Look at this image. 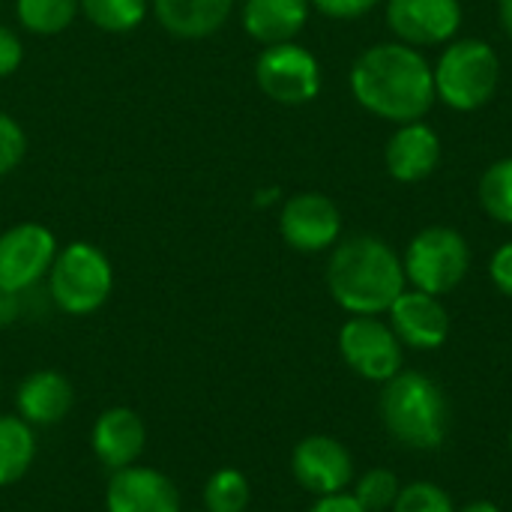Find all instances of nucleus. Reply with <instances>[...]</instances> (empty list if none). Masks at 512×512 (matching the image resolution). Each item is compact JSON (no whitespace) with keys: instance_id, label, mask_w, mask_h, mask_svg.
Instances as JSON below:
<instances>
[{"instance_id":"obj_21","label":"nucleus","mask_w":512,"mask_h":512,"mask_svg":"<svg viewBox=\"0 0 512 512\" xmlns=\"http://www.w3.org/2000/svg\"><path fill=\"white\" fill-rule=\"evenodd\" d=\"M81 9V0H15V15L36 36L63 33Z\"/></svg>"},{"instance_id":"obj_18","label":"nucleus","mask_w":512,"mask_h":512,"mask_svg":"<svg viewBox=\"0 0 512 512\" xmlns=\"http://www.w3.org/2000/svg\"><path fill=\"white\" fill-rule=\"evenodd\" d=\"M309 18V0H246L243 3V27L246 33L267 45L294 42Z\"/></svg>"},{"instance_id":"obj_24","label":"nucleus","mask_w":512,"mask_h":512,"mask_svg":"<svg viewBox=\"0 0 512 512\" xmlns=\"http://www.w3.org/2000/svg\"><path fill=\"white\" fill-rule=\"evenodd\" d=\"M480 204L492 219L512 225V156L495 162L483 174V180H480Z\"/></svg>"},{"instance_id":"obj_2","label":"nucleus","mask_w":512,"mask_h":512,"mask_svg":"<svg viewBox=\"0 0 512 512\" xmlns=\"http://www.w3.org/2000/svg\"><path fill=\"white\" fill-rule=\"evenodd\" d=\"M402 258L372 234L342 240L327 264V288L351 315H381L405 291Z\"/></svg>"},{"instance_id":"obj_8","label":"nucleus","mask_w":512,"mask_h":512,"mask_svg":"<svg viewBox=\"0 0 512 512\" xmlns=\"http://www.w3.org/2000/svg\"><path fill=\"white\" fill-rule=\"evenodd\" d=\"M255 81L273 102L306 105L321 90V66L312 51L297 42L267 45L255 60Z\"/></svg>"},{"instance_id":"obj_1","label":"nucleus","mask_w":512,"mask_h":512,"mask_svg":"<svg viewBox=\"0 0 512 512\" xmlns=\"http://www.w3.org/2000/svg\"><path fill=\"white\" fill-rule=\"evenodd\" d=\"M357 102L381 120H420L435 96V75L426 57L405 42H384L363 51L351 69Z\"/></svg>"},{"instance_id":"obj_7","label":"nucleus","mask_w":512,"mask_h":512,"mask_svg":"<svg viewBox=\"0 0 512 512\" xmlns=\"http://www.w3.org/2000/svg\"><path fill=\"white\" fill-rule=\"evenodd\" d=\"M339 354L360 378L375 384L402 372V342L378 315H351L339 330Z\"/></svg>"},{"instance_id":"obj_10","label":"nucleus","mask_w":512,"mask_h":512,"mask_svg":"<svg viewBox=\"0 0 512 512\" xmlns=\"http://www.w3.org/2000/svg\"><path fill=\"white\" fill-rule=\"evenodd\" d=\"M294 480L315 498L339 495L354 480V459L348 447L330 435H309L291 453Z\"/></svg>"},{"instance_id":"obj_27","label":"nucleus","mask_w":512,"mask_h":512,"mask_svg":"<svg viewBox=\"0 0 512 512\" xmlns=\"http://www.w3.org/2000/svg\"><path fill=\"white\" fill-rule=\"evenodd\" d=\"M24 153H27V135L21 129V123L12 114L0 111V177L15 171L21 165Z\"/></svg>"},{"instance_id":"obj_33","label":"nucleus","mask_w":512,"mask_h":512,"mask_svg":"<svg viewBox=\"0 0 512 512\" xmlns=\"http://www.w3.org/2000/svg\"><path fill=\"white\" fill-rule=\"evenodd\" d=\"M456 512H501V507L492 504V501H474V504H468V507H462V510Z\"/></svg>"},{"instance_id":"obj_23","label":"nucleus","mask_w":512,"mask_h":512,"mask_svg":"<svg viewBox=\"0 0 512 512\" xmlns=\"http://www.w3.org/2000/svg\"><path fill=\"white\" fill-rule=\"evenodd\" d=\"M81 12L99 30L129 33L144 21L147 0H81Z\"/></svg>"},{"instance_id":"obj_31","label":"nucleus","mask_w":512,"mask_h":512,"mask_svg":"<svg viewBox=\"0 0 512 512\" xmlns=\"http://www.w3.org/2000/svg\"><path fill=\"white\" fill-rule=\"evenodd\" d=\"M309 512H366V510L357 504V498H354V495H348V492H339V495L318 498V501H315V507H312Z\"/></svg>"},{"instance_id":"obj_34","label":"nucleus","mask_w":512,"mask_h":512,"mask_svg":"<svg viewBox=\"0 0 512 512\" xmlns=\"http://www.w3.org/2000/svg\"><path fill=\"white\" fill-rule=\"evenodd\" d=\"M510 450H512V429H510Z\"/></svg>"},{"instance_id":"obj_20","label":"nucleus","mask_w":512,"mask_h":512,"mask_svg":"<svg viewBox=\"0 0 512 512\" xmlns=\"http://www.w3.org/2000/svg\"><path fill=\"white\" fill-rule=\"evenodd\" d=\"M36 459L33 426L18 414H0V489L18 483Z\"/></svg>"},{"instance_id":"obj_35","label":"nucleus","mask_w":512,"mask_h":512,"mask_svg":"<svg viewBox=\"0 0 512 512\" xmlns=\"http://www.w3.org/2000/svg\"><path fill=\"white\" fill-rule=\"evenodd\" d=\"M195 512H207V510H195Z\"/></svg>"},{"instance_id":"obj_11","label":"nucleus","mask_w":512,"mask_h":512,"mask_svg":"<svg viewBox=\"0 0 512 512\" xmlns=\"http://www.w3.org/2000/svg\"><path fill=\"white\" fill-rule=\"evenodd\" d=\"M279 231L282 240L297 252H324L339 240L342 216L330 198L318 192H300L285 201L279 213Z\"/></svg>"},{"instance_id":"obj_17","label":"nucleus","mask_w":512,"mask_h":512,"mask_svg":"<svg viewBox=\"0 0 512 512\" xmlns=\"http://www.w3.org/2000/svg\"><path fill=\"white\" fill-rule=\"evenodd\" d=\"M441 162V138L432 126L411 120L399 123L396 135L387 144V171L399 183L426 180Z\"/></svg>"},{"instance_id":"obj_9","label":"nucleus","mask_w":512,"mask_h":512,"mask_svg":"<svg viewBox=\"0 0 512 512\" xmlns=\"http://www.w3.org/2000/svg\"><path fill=\"white\" fill-rule=\"evenodd\" d=\"M57 258L54 234L39 222H21L0 234V294H24L39 285Z\"/></svg>"},{"instance_id":"obj_28","label":"nucleus","mask_w":512,"mask_h":512,"mask_svg":"<svg viewBox=\"0 0 512 512\" xmlns=\"http://www.w3.org/2000/svg\"><path fill=\"white\" fill-rule=\"evenodd\" d=\"M21 60H24V45L18 33L0 24V78L12 75L21 66Z\"/></svg>"},{"instance_id":"obj_14","label":"nucleus","mask_w":512,"mask_h":512,"mask_svg":"<svg viewBox=\"0 0 512 512\" xmlns=\"http://www.w3.org/2000/svg\"><path fill=\"white\" fill-rule=\"evenodd\" d=\"M390 327L399 336L402 345L417 348V351H435L447 342L450 336V315L444 303L435 294L426 291H402L396 303L387 309Z\"/></svg>"},{"instance_id":"obj_30","label":"nucleus","mask_w":512,"mask_h":512,"mask_svg":"<svg viewBox=\"0 0 512 512\" xmlns=\"http://www.w3.org/2000/svg\"><path fill=\"white\" fill-rule=\"evenodd\" d=\"M489 273H492V282L498 285V291L512 297V243H504V246L492 255Z\"/></svg>"},{"instance_id":"obj_6","label":"nucleus","mask_w":512,"mask_h":512,"mask_svg":"<svg viewBox=\"0 0 512 512\" xmlns=\"http://www.w3.org/2000/svg\"><path fill=\"white\" fill-rule=\"evenodd\" d=\"M405 279L426 294L444 297L453 288L462 285L471 267V249L468 240L444 225L420 231L405 252Z\"/></svg>"},{"instance_id":"obj_32","label":"nucleus","mask_w":512,"mask_h":512,"mask_svg":"<svg viewBox=\"0 0 512 512\" xmlns=\"http://www.w3.org/2000/svg\"><path fill=\"white\" fill-rule=\"evenodd\" d=\"M498 9H501V24H504L507 36L512 39V0H501V3H498Z\"/></svg>"},{"instance_id":"obj_15","label":"nucleus","mask_w":512,"mask_h":512,"mask_svg":"<svg viewBox=\"0 0 512 512\" xmlns=\"http://www.w3.org/2000/svg\"><path fill=\"white\" fill-rule=\"evenodd\" d=\"M90 447L93 456L102 462V468L123 471L129 465H138V459L144 456L147 447V426L141 420L138 411L132 408H108L99 414L93 432H90Z\"/></svg>"},{"instance_id":"obj_29","label":"nucleus","mask_w":512,"mask_h":512,"mask_svg":"<svg viewBox=\"0 0 512 512\" xmlns=\"http://www.w3.org/2000/svg\"><path fill=\"white\" fill-rule=\"evenodd\" d=\"M315 9H321L330 18H360L366 15L378 0H309Z\"/></svg>"},{"instance_id":"obj_13","label":"nucleus","mask_w":512,"mask_h":512,"mask_svg":"<svg viewBox=\"0 0 512 512\" xmlns=\"http://www.w3.org/2000/svg\"><path fill=\"white\" fill-rule=\"evenodd\" d=\"M108 512H183L180 489L156 468L129 465L114 471L105 489Z\"/></svg>"},{"instance_id":"obj_4","label":"nucleus","mask_w":512,"mask_h":512,"mask_svg":"<svg viewBox=\"0 0 512 512\" xmlns=\"http://www.w3.org/2000/svg\"><path fill=\"white\" fill-rule=\"evenodd\" d=\"M114 288V270L102 249L93 243H69L57 252L48 270L51 303L66 315H90L105 306Z\"/></svg>"},{"instance_id":"obj_3","label":"nucleus","mask_w":512,"mask_h":512,"mask_svg":"<svg viewBox=\"0 0 512 512\" xmlns=\"http://www.w3.org/2000/svg\"><path fill=\"white\" fill-rule=\"evenodd\" d=\"M381 420L402 447L438 450L450 432V405L432 378L399 372L381 390Z\"/></svg>"},{"instance_id":"obj_19","label":"nucleus","mask_w":512,"mask_h":512,"mask_svg":"<svg viewBox=\"0 0 512 512\" xmlns=\"http://www.w3.org/2000/svg\"><path fill=\"white\" fill-rule=\"evenodd\" d=\"M234 0H153L159 24L180 39H204L228 21Z\"/></svg>"},{"instance_id":"obj_25","label":"nucleus","mask_w":512,"mask_h":512,"mask_svg":"<svg viewBox=\"0 0 512 512\" xmlns=\"http://www.w3.org/2000/svg\"><path fill=\"white\" fill-rule=\"evenodd\" d=\"M399 489H402V483H399V477H396L393 471H387V468H372V471H366V474L357 480L354 498H357V504L366 512H384L393 510V504H396V498H399Z\"/></svg>"},{"instance_id":"obj_16","label":"nucleus","mask_w":512,"mask_h":512,"mask_svg":"<svg viewBox=\"0 0 512 512\" xmlns=\"http://www.w3.org/2000/svg\"><path fill=\"white\" fill-rule=\"evenodd\" d=\"M72 405H75L72 381L57 369H36L15 390V411L33 429L63 423Z\"/></svg>"},{"instance_id":"obj_12","label":"nucleus","mask_w":512,"mask_h":512,"mask_svg":"<svg viewBox=\"0 0 512 512\" xmlns=\"http://www.w3.org/2000/svg\"><path fill=\"white\" fill-rule=\"evenodd\" d=\"M387 24L405 45H441L462 24L459 0H387Z\"/></svg>"},{"instance_id":"obj_22","label":"nucleus","mask_w":512,"mask_h":512,"mask_svg":"<svg viewBox=\"0 0 512 512\" xmlns=\"http://www.w3.org/2000/svg\"><path fill=\"white\" fill-rule=\"evenodd\" d=\"M252 501V486L237 468H219L204 483V510L207 512H246Z\"/></svg>"},{"instance_id":"obj_5","label":"nucleus","mask_w":512,"mask_h":512,"mask_svg":"<svg viewBox=\"0 0 512 512\" xmlns=\"http://www.w3.org/2000/svg\"><path fill=\"white\" fill-rule=\"evenodd\" d=\"M432 75L438 99L456 111H477L495 96L501 63L483 39H462L441 54Z\"/></svg>"},{"instance_id":"obj_26","label":"nucleus","mask_w":512,"mask_h":512,"mask_svg":"<svg viewBox=\"0 0 512 512\" xmlns=\"http://www.w3.org/2000/svg\"><path fill=\"white\" fill-rule=\"evenodd\" d=\"M393 512H456L450 495L435 483H411L399 489V498L393 504Z\"/></svg>"}]
</instances>
